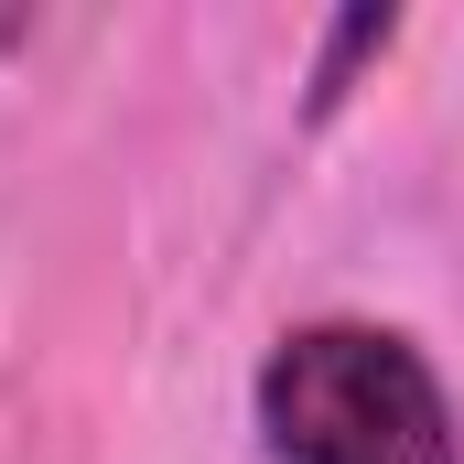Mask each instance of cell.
Here are the masks:
<instances>
[{
	"instance_id": "obj_1",
	"label": "cell",
	"mask_w": 464,
	"mask_h": 464,
	"mask_svg": "<svg viewBox=\"0 0 464 464\" xmlns=\"http://www.w3.org/2000/svg\"><path fill=\"white\" fill-rule=\"evenodd\" d=\"M259 443L270 464H464V421L411 335L324 314L259 356Z\"/></svg>"
},
{
	"instance_id": "obj_2",
	"label": "cell",
	"mask_w": 464,
	"mask_h": 464,
	"mask_svg": "<svg viewBox=\"0 0 464 464\" xmlns=\"http://www.w3.org/2000/svg\"><path fill=\"white\" fill-rule=\"evenodd\" d=\"M389 33H400L389 11H346V22L324 33V65H314V98H303V109H314V119H335V109H346V76L367 65V54H389Z\"/></svg>"
}]
</instances>
